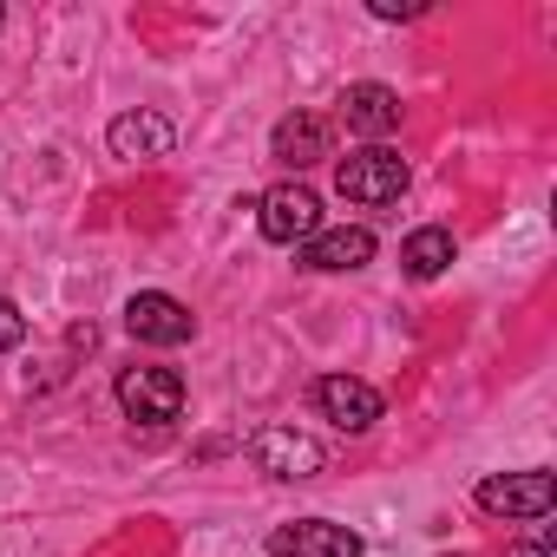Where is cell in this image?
<instances>
[{
	"instance_id": "cell-1",
	"label": "cell",
	"mask_w": 557,
	"mask_h": 557,
	"mask_svg": "<svg viewBox=\"0 0 557 557\" xmlns=\"http://www.w3.org/2000/svg\"><path fill=\"white\" fill-rule=\"evenodd\" d=\"M335 190H342L348 203H368V210L400 203V190H407V158H400V151H387V145L348 151V158L335 164Z\"/></svg>"
},
{
	"instance_id": "cell-2",
	"label": "cell",
	"mask_w": 557,
	"mask_h": 557,
	"mask_svg": "<svg viewBox=\"0 0 557 557\" xmlns=\"http://www.w3.org/2000/svg\"><path fill=\"white\" fill-rule=\"evenodd\" d=\"M472 498H479V511H492V518H550V505H557V485H550V472H492V479H479L472 485Z\"/></svg>"
},
{
	"instance_id": "cell-3",
	"label": "cell",
	"mask_w": 557,
	"mask_h": 557,
	"mask_svg": "<svg viewBox=\"0 0 557 557\" xmlns=\"http://www.w3.org/2000/svg\"><path fill=\"white\" fill-rule=\"evenodd\" d=\"M119 407L138 426H171L184 413V381L171 368H125L119 374Z\"/></svg>"
},
{
	"instance_id": "cell-4",
	"label": "cell",
	"mask_w": 557,
	"mask_h": 557,
	"mask_svg": "<svg viewBox=\"0 0 557 557\" xmlns=\"http://www.w3.org/2000/svg\"><path fill=\"white\" fill-rule=\"evenodd\" d=\"M256 223L269 243H309L322 230V197L309 184H275L256 197Z\"/></svg>"
},
{
	"instance_id": "cell-5",
	"label": "cell",
	"mask_w": 557,
	"mask_h": 557,
	"mask_svg": "<svg viewBox=\"0 0 557 557\" xmlns=\"http://www.w3.org/2000/svg\"><path fill=\"white\" fill-rule=\"evenodd\" d=\"M125 329H132V342H145V348H177V342L197 335V315H190L177 296H164V289H138V296L125 302Z\"/></svg>"
},
{
	"instance_id": "cell-6",
	"label": "cell",
	"mask_w": 557,
	"mask_h": 557,
	"mask_svg": "<svg viewBox=\"0 0 557 557\" xmlns=\"http://www.w3.org/2000/svg\"><path fill=\"white\" fill-rule=\"evenodd\" d=\"M249 459H256V472H269V479H315L322 472V440H309V433H296V426H262L256 440H249Z\"/></svg>"
},
{
	"instance_id": "cell-7",
	"label": "cell",
	"mask_w": 557,
	"mask_h": 557,
	"mask_svg": "<svg viewBox=\"0 0 557 557\" xmlns=\"http://www.w3.org/2000/svg\"><path fill=\"white\" fill-rule=\"evenodd\" d=\"M315 413L329 426H342V433H368L381 420V394L368 381H355V374H322L315 381Z\"/></svg>"
},
{
	"instance_id": "cell-8",
	"label": "cell",
	"mask_w": 557,
	"mask_h": 557,
	"mask_svg": "<svg viewBox=\"0 0 557 557\" xmlns=\"http://www.w3.org/2000/svg\"><path fill=\"white\" fill-rule=\"evenodd\" d=\"M269 557H361V531L329 518H296L269 537Z\"/></svg>"
},
{
	"instance_id": "cell-9",
	"label": "cell",
	"mask_w": 557,
	"mask_h": 557,
	"mask_svg": "<svg viewBox=\"0 0 557 557\" xmlns=\"http://www.w3.org/2000/svg\"><path fill=\"white\" fill-rule=\"evenodd\" d=\"M342 119H348V132H361V138L381 145L387 132H400V92L381 86V79H361V86L342 92Z\"/></svg>"
},
{
	"instance_id": "cell-10",
	"label": "cell",
	"mask_w": 557,
	"mask_h": 557,
	"mask_svg": "<svg viewBox=\"0 0 557 557\" xmlns=\"http://www.w3.org/2000/svg\"><path fill=\"white\" fill-rule=\"evenodd\" d=\"M106 145H112V158H171L177 125L164 112H119L106 125Z\"/></svg>"
},
{
	"instance_id": "cell-11",
	"label": "cell",
	"mask_w": 557,
	"mask_h": 557,
	"mask_svg": "<svg viewBox=\"0 0 557 557\" xmlns=\"http://www.w3.org/2000/svg\"><path fill=\"white\" fill-rule=\"evenodd\" d=\"M302 262H309V269H322V275H348V269H368V262H374V230H361V223H342V230H315V236H309V249H302Z\"/></svg>"
},
{
	"instance_id": "cell-12",
	"label": "cell",
	"mask_w": 557,
	"mask_h": 557,
	"mask_svg": "<svg viewBox=\"0 0 557 557\" xmlns=\"http://www.w3.org/2000/svg\"><path fill=\"white\" fill-rule=\"evenodd\" d=\"M269 151H275V164H289V171L322 164V158H329V119H315V112H289L283 125H275Z\"/></svg>"
},
{
	"instance_id": "cell-13",
	"label": "cell",
	"mask_w": 557,
	"mask_h": 557,
	"mask_svg": "<svg viewBox=\"0 0 557 557\" xmlns=\"http://www.w3.org/2000/svg\"><path fill=\"white\" fill-rule=\"evenodd\" d=\"M446 262H453V230H446V223H426V230H413V236L400 243V269L413 275V283L446 275Z\"/></svg>"
},
{
	"instance_id": "cell-14",
	"label": "cell",
	"mask_w": 557,
	"mask_h": 557,
	"mask_svg": "<svg viewBox=\"0 0 557 557\" xmlns=\"http://www.w3.org/2000/svg\"><path fill=\"white\" fill-rule=\"evenodd\" d=\"M21 342H27V315L0 296V348H21Z\"/></svg>"
},
{
	"instance_id": "cell-15",
	"label": "cell",
	"mask_w": 557,
	"mask_h": 557,
	"mask_svg": "<svg viewBox=\"0 0 557 557\" xmlns=\"http://www.w3.org/2000/svg\"><path fill=\"white\" fill-rule=\"evenodd\" d=\"M368 14H374V21H420V14H426V0H374Z\"/></svg>"
},
{
	"instance_id": "cell-16",
	"label": "cell",
	"mask_w": 557,
	"mask_h": 557,
	"mask_svg": "<svg viewBox=\"0 0 557 557\" xmlns=\"http://www.w3.org/2000/svg\"><path fill=\"white\" fill-rule=\"evenodd\" d=\"M511 557H550V550H544V537H537V544H518Z\"/></svg>"
},
{
	"instance_id": "cell-17",
	"label": "cell",
	"mask_w": 557,
	"mask_h": 557,
	"mask_svg": "<svg viewBox=\"0 0 557 557\" xmlns=\"http://www.w3.org/2000/svg\"><path fill=\"white\" fill-rule=\"evenodd\" d=\"M0 27H8V8H0Z\"/></svg>"
}]
</instances>
